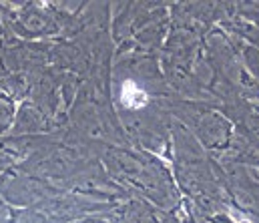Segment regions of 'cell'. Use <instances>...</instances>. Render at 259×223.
<instances>
[{
    "instance_id": "1",
    "label": "cell",
    "mask_w": 259,
    "mask_h": 223,
    "mask_svg": "<svg viewBox=\"0 0 259 223\" xmlns=\"http://www.w3.org/2000/svg\"><path fill=\"white\" fill-rule=\"evenodd\" d=\"M167 111L193 135L201 147L213 153V157L225 153L231 145L235 129L213 103L189 101L173 95L167 103Z\"/></svg>"
},
{
    "instance_id": "2",
    "label": "cell",
    "mask_w": 259,
    "mask_h": 223,
    "mask_svg": "<svg viewBox=\"0 0 259 223\" xmlns=\"http://www.w3.org/2000/svg\"><path fill=\"white\" fill-rule=\"evenodd\" d=\"M61 127L57 121L47 115L40 107H36L32 101H22L16 109V117L12 123V129L6 137H36V135H49L59 131Z\"/></svg>"
},
{
    "instance_id": "4",
    "label": "cell",
    "mask_w": 259,
    "mask_h": 223,
    "mask_svg": "<svg viewBox=\"0 0 259 223\" xmlns=\"http://www.w3.org/2000/svg\"><path fill=\"white\" fill-rule=\"evenodd\" d=\"M10 219V205L0 197V223H8Z\"/></svg>"
},
{
    "instance_id": "3",
    "label": "cell",
    "mask_w": 259,
    "mask_h": 223,
    "mask_svg": "<svg viewBox=\"0 0 259 223\" xmlns=\"http://www.w3.org/2000/svg\"><path fill=\"white\" fill-rule=\"evenodd\" d=\"M16 109H18V105L14 101L0 97V139L10 133L14 117H16Z\"/></svg>"
},
{
    "instance_id": "6",
    "label": "cell",
    "mask_w": 259,
    "mask_h": 223,
    "mask_svg": "<svg viewBox=\"0 0 259 223\" xmlns=\"http://www.w3.org/2000/svg\"><path fill=\"white\" fill-rule=\"evenodd\" d=\"M257 169H259V165H257Z\"/></svg>"
},
{
    "instance_id": "5",
    "label": "cell",
    "mask_w": 259,
    "mask_h": 223,
    "mask_svg": "<svg viewBox=\"0 0 259 223\" xmlns=\"http://www.w3.org/2000/svg\"><path fill=\"white\" fill-rule=\"evenodd\" d=\"M4 38H6V32H4V26H2V20H0V44L4 42Z\"/></svg>"
}]
</instances>
